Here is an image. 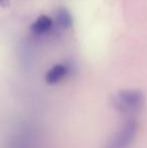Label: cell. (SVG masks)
<instances>
[{"label": "cell", "instance_id": "obj_1", "mask_svg": "<svg viewBox=\"0 0 147 148\" xmlns=\"http://www.w3.org/2000/svg\"><path fill=\"white\" fill-rule=\"evenodd\" d=\"M115 104L123 111H134L143 104V96L137 91H124L117 96Z\"/></svg>", "mask_w": 147, "mask_h": 148}, {"label": "cell", "instance_id": "obj_2", "mask_svg": "<svg viewBox=\"0 0 147 148\" xmlns=\"http://www.w3.org/2000/svg\"><path fill=\"white\" fill-rule=\"evenodd\" d=\"M53 21L47 15H39L36 19V21L31 24L30 30L36 35H44L53 29Z\"/></svg>", "mask_w": 147, "mask_h": 148}, {"label": "cell", "instance_id": "obj_3", "mask_svg": "<svg viewBox=\"0 0 147 148\" xmlns=\"http://www.w3.org/2000/svg\"><path fill=\"white\" fill-rule=\"evenodd\" d=\"M69 73L68 66L62 64H55L45 75V81L49 84H57L62 81Z\"/></svg>", "mask_w": 147, "mask_h": 148}, {"label": "cell", "instance_id": "obj_4", "mask_svg": "<svg viewBox=\"0 0 147 148\" xmlns=\"http://www.w3.org/2000/svg\"><path fill=\"white\" fill-rule=\"evenodd\" d=\"M57 23L63 29H68L73 25V16L67 8H59L55 13Z\"/></svg>", "mask_w": 147, "mask_h": 148}, {"label": "cell", "instance_id": "obj_5", "mask_svg": "<svg viewBox=\"0 0 147 148\" xmlns=\"http://www.w3.org/2000/svg\"><path fill=\"white\" fill-rule=\"evenodd\" d=\"M10 6V0H0V7L7 8Z\"/></svg>", "mask_w": 147, "mask_h": 148}]
</instances>
